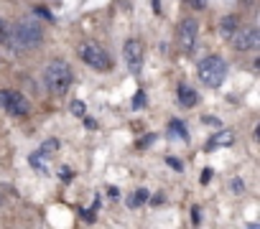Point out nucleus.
<instances>
[{
  "instance_id": "f257e3e1",
  "label": "nucleus",
  "mask_w": 260,
  "mask_h": 229,
  "mask_svg": "<svg viewBox=\"0 0 260 229\" xmlns=\"http://www.w3.org/2000/svg\"><path fill=\"white\" fill-rule=\"evenodd\" d=\"M41 39H44V31H41V26L34 18L18 21L11 28V33H8V44L16 46V49H34V46L41 44Z\"/></svg>"
},
{
  "instance_id": "f03ea898",
  "label": "nucleus",
  "mask_w": 260,
  "mask_h": 229,
  "mask_svg": "<svg viewBox=\"0 0 260 229\" xmlns=\"http://www.w3.org/2000/svg\"><path fill=\"white\" fill-rule=\"evenodd\" d=\"M44 82H46V89H49L51 94H64V92L72 87L74 74H72V69H69L67 61L54 59V61L46 66V71H44Z\"/></svg>"
},
{
  "instance_id": "7ed1b4c3",
  "label": "nucleus",
  "mask_w": 260,
  "mask_h": 229,
  "mask_svg": "<svg viewBox=\"0 0 260 229\" xmlns=\"http://www.w3.org/2000/svg\"><path fill=\"white\" fill-rule=\"evenodd\" d=\"M79 56H82V61H84L87 66H92V69H97V71H107V69L112 66L110 54H107L97 41H84V44L79 46Z\"/></svg>"
},
{
  "instance_id": "20e7f679",
  "label": "nucleus",
  "mask_w": 260,
  "mask_h": 229,
  "mask_svg": "<svg viewBox=\"0 0 260 229\" xmlns=\"http://www.w3.org/2000/svg\"><path fill=\"white\" fill-rule=\"evenodd\" d=\"M224 59L222 56H207L204 61H199V79L207 84V87H219L222 79H224Z\"/></svg>"
},
{
  "instance_id": "39448f33",
  "label": "nucleus",
  "mask_w": 260,
  "mask_h": 229,
  "mask_svg": "<svg viewBox=\"0 0 260 229\" xmlns=\"http://www.w3.org/2000/svg\"><path fill=\"white\" fill-rule=\"evenodd\" d=\"M122 59H125V64H127L130 71H141V66H143V46H141V41H136V39L125 41Z\"/></svg>"
},
{
  "instance_id": "423d86ee",
  "label": "nucleus",
  "mask_w": 260,
  "mask_h": 229,
  "mask_svg": "<svg viewBox=\"0 0 260 229\" xmlns=\"http://www.w3.org/2000/svg\"><path fill=\"white\" fill-rule=\"evenodd\" d=\"M199 39V23L194 18H186L181 26H179V49L181 51H191L194 44Z\"/></svg>"
},
{
  "instance_id": "0eeeda50",
  "label": "nucleus",
  "mask_w": 260,
  "mask_h": 229,
  "mask_svg": "<svg viewBox=\"0 0 260 229\" xmlns=\"http://www.w3.org/2000/svg\"><path fill=\"white\" fill-rule=\"evenodd\" d=\"M232 41H235L237 51H252L260 46V33H257V28H242L232 36Z\"/></svg>"
},
{
  "instance_id": "6e6552de",
  "label": "nucleus",
  "mask_w": 260,
  "mask_h": 229,
  "mask_svg": "<svg viewBox=\"0 0 260 229\" xmlns=\"http://www.w3.org/2000/svg\"><path fill=\"white\" fill-rule=\"evenodd\" d=\"M6 109H8L11 114H18V118H23V114H28L31 104H28V99H26L23 94H18V92H11V97H8V104H6Z\"/></svg>"
},
{
  "instance_id": "1a4fd4ad",
  "label": "nucleus",
  "mask_w": 260,
  "mask_h": 229,
  "mask_svg": "<svg viewBox=\"0 0 260 229\" xmlns=\"http://www.w3.org/2000/svg\"><path fill=\"white\" fill-rule=\"evenodd\" d=\"M235 143V133L232 130H219L209 143H207V150H214V148H230Z\"/></svg>"
},
{
  "instance_id": "9d476101",
  "label": "nucleus",
  "mask_w": 260,
  "mask_h": 229,
  "mask_svg": "<svg viewBox=\"0 0 260 229\" xmlns=\"http://www.w3.org/2000/svg\"><path fill=\"white\" fill-rule=\"evenodd\" d=\"M237 26H240V21H237L235 16H224V18L219 21V36L227 39V41H232V36L237 33Z\"/></svg>"
},
{
  "instance_id": "9b49d317",
  "label": "nucleus",
  "mask_w": 260,
  "mask_h": 229,
  "mask_svg": "<svg viewBox=\"0 0 260 229\" xmlns=\"http://www.w3.org/2000/svg\"><path fill=\"white\" fill-rule=\"evenodd\" d=\"M176 97H179V102H181L184 107H194V104H197V92H194L191 87H186V84H181V87H179Z\"/></svg>"
},
{
  "instance_id": "f8f14e48",
  "label": "nucleus",
  "mask_w": 260,
  "mask_h": 229,
  "mask_svg": "<svg viewBox=\"0 0 260 229\" xmlns=\"http://www.w3.org/2000/svg\"><path fill=\"white\" fill-rule=\"evenodd\" d=\"M56 150H59V140H46V143L41 145V153H44V156H54Z\"/></svg>"
},
{
  "instance_id": "ddd939ff",
  "label": "nucleus",
  "mask_w": 260,
  "mask_h": 229,
  "mask_svg": "<svg viewBox=\"0 0 260 229\" xmlns=\"http://www.w3.org/2000/svg\"><path fill=\"white\" fill-rule=\"evenodd\" d=\"M171 133H174V135H181V140L189 138L186 130H184V125H181V120H171Z\"/></svg>"
},
{
  "instance_id": "4468645a",
  "label": "nucleus",
  "mask_w": 260,
  "mask_h": 229,
  "mask_svg": "<svg viewBox=\"0 0 260 229\" xmlns=\"http://www.w3.org/2000/svg\"><path fill=\"white\" fill-rule=\"evenodd\" d=\"M31 163H34V168H39V171H44V173H46V156H44V153L31 156Z\"/></svg>"
},
{
  "instance_id": "2eb2a0df",
  "label": "nucleus",
  "mask_w": 260,
  "mask_h": 229,
  "mask_svg": "<svg viewBox=\"0 0 260 229\" xmlns=\"http://www.w3.org/2000/svg\"><path fill=\"white\" fill-rule=\"evenodd\" d=\"M146 199H148V191H146V188H141L138 194H133V199H130V206H138V204H141V201H146Z\"/></svg>"
},
{
  "instance_id": "dca6fc26",
  "label": "nucleus",
  "mask_w": 260,
  "mask_h": 229,
  "mask_svg": "<svg viewBox=\"0 0 260 229\" xmlns=\"http://www.w3.org/2000/svg\"><path fill=\"white\" fill-rule=\"evenodd\" d=\"M72 114H79V118H82V114H84V102H72Z\"/></svg>"
},
{
  "instance_id": "f3484780",
  "label": "nucleus",
  "mask_w": 260,
  "mask_h": 229,
  "mask_svg": "<svg viewBox=\"0 0 260 229\" xmlns=\"http://www.w3.org/2000/svg\"><path fill=\"white\" fill-rule=\"evenodd\" d=\"M232 191H235V194H242V191H245V183H242V178H232Z\"/></svg>"
},
{
  "instance_id": "a211bd4d",
  "label": "nucleus",
  "mask_w": 260,
  "mask_h": 229,
  "mask_svg": "<svg viewBox=\"0 0 260 229\" xmlns=\"http://www.w3.org/2000/svg\"><path fill=\"white\" fill-rule=\"evenodd\" d=\"M133 104H136V107H143V104H146V94H143V92H138V94H136V99H133Z\"/></svg>"
},
{
  "instance_id": "6ab92c4d",
  "label": "nucleus",
  "mask_w": 260,
  "mask_h": 229,
  "mask_svg": "<svg viewBox=\"0 0 260 229\" xmlns=\"http://www.w3.org/2000/svg\"><path fill=\"white\" fill-rule=\"evenodd\" d=\"M191 3V8H197V11H202L204 6H207V0H189Z\"/></svg>"
},
{
  "instance_id": "aec40b11",
  "label": "nucleus",
  "mask_w": 260,
  "mask_h": 229,
  "mask_svg": "<svg viewBox=\"0 0 260 229\" xmlns=\"http://www.w3.org/2000/svg\"><path fill=\"white\" fill-rule=\"evenodd\" d=\"M166 163H169V166H171L174 171H181V161H176V158H169Z\"/></svg>"
},
{
  "instance_id": "412c9836",
  "label": "nucleus",
  "mask_w": 260,
  "mask_h": 229,
  "mask_svg": "<svg viewBox=\"0 0 260 229\" xmlns=\"http://www.w3.org/2000/svg\"><path fill=\"white\" fill-rule=\"evenodd\" d=\"M8 97H11V92H0V107L8 104Z\"/></svg>"
},
{
  "instance_id": "4be33fe9",
  "label": "nucleus",
  "mask_w": 260,
  "mask_h": 229,
  "mask_svg": "<svg viewBox=\"0 0 260 229\" xmlns=\"http://www.w3.org/2000/svg\"><path fill=\"white\" fill-rule=\"evenodd\" d=\"M151 140H153V135H146V138L138 143V148H148V145H151Z\"/></svg>"
},
{
  "instance_id": "5701e85b",
  "label": "nucleus",
  "mask_w": 260,
  "mask_h": 229,
  "mask_svg": "<svg viewBox=\"0 0 260 229\" xmlns=\"http://www.w3.org/2000/svg\"><path fill=\"white\" fill-rule=\"evenodd\" d=\"M153 11H161V0H153Z\"/></svg>"
},
{
  "instance_id": "b1692460",
  "label": "nucleus",
  "mask_w": 260,
  "mask_h": 229,
  "mask_svg": "<svg viewBox=\"0 0 260 229\" xmlns=\"http://www.w3.org/2000/svg\"><path fill=\"white\" fill-rule=\"evenodd\" d=\"M247 229H260V224H250V226H247Z\"/></svg>"
},
{
  "instance_id": "393cba45",
  "label": "nucleus",
  "mask_w": 260,
  "mask_h": 229,
  "mask_svg": "<svg viewBox=\"0 0 260 229\" xmlns=\"http://www.w3.org/2000/svg\"><path fill=\"white\" fill-rule=\"evenodd\" d=\"M0 31H3V23H0Z\"/></svg>"
},
{
  "instance_id": "a878e982",
  "label": "nucleus",
  "mask_w": 260,
  "mask_h": 229,
  "mask_svg": "<svg viewBox=\"0 0 260 229\" xmlns=\"http://www.w3.org/2000/svg\"><path fill=\"white\" fill-rule=\"evenodd\" d=\"M247 3H252V0H247Z\"/></svg>"
}]
</instances>
